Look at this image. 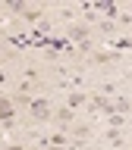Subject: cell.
I'll return each instance as SVG.
<instances>
[{"instance_id":"1","label":"cell","mask_w":132,"mask_h":150,"mask_svg":"<svg viewBox=\"0 0 132 150\" xmlns=\"http://www.w3.org/2000/svg\"><path fill=\"white\" fill-rule=\"evenodd\" d=\"M28 110H32V116H35L38 122H44V119H50V116H54V112H50V100H44V97H35Z\"/></svg>"},{"instance_id":"2","label":"cell","mask_w":132,"mask_h":150,"mask_svg":"<svg viewBox=\"0 0 132 150\" xmlns=\"http://www.w3.org/2000/svg\"><path fill=\"white\" fill-rule=\"evenodd\" d=\"M88 100H91L94 110H101V112H107V116H113V100L107 97V94H94V97H88Z\"/></svg>"},{"instance_id":"3","label":"cell","mask_w":132,"mask_h":150,"mask_svg":"<svg viewBox=\"0 0 132 150\" xmlns=\"http://www.w3.org/2000/svg\"><path fill=\"white\" fill-rule=\"evenodd\" d=\"M66 35L72 38V41H79V44H82V41H88L91 28H88V25H69V28H66Z\"/></svg>"},{"instance_id":"4","label":"cell","mask_w":132,"mask_h":150,"mask_svg":"<svg viewBox=\"0 0 132 150\" xmlns=\"http://www.w3.org/2000/svg\"><path fill=\"white\" fill-rule=\"evenodd\" d=\"M85 100H88V94H85V91H66V106H69V110L82 106Z\"/></svg>"},{"instance_id":"5","label":"cell","mask_w":132,"mask_h":150,"mask_svg":"<svg viewBox=\"0 0 132 150\" xmlns=\"http://www.w3.org/2000/svg\"><path fill=\"white\" fill-rule=\"evenodd\" d=\"M120 53L116 50H101V53H91V63H116Z\"/></svg>"},{"instance_id":"6","label":"cell","mask_w":132,"mask_h":150,"mask_svg":"<svg viewBox=\"0 0 132 150\" xmlns=\"http://www.w3.org/2000/svg\"><path fill=\"white\" fill-rule=\"evenodd\" d=\"M132 110V100H129V97H116V100H113V112H120V116H123V112H129Z\"/></svg>"},{"instance_id":"7","label":"cell","mask_w":132,"mask_h":150,"mask_svg":"<svg viewBox=\"0 0 132 150\" xmlns=\"http://www.w3.org/2000/svg\"><path fill=\"white\" fill-rule=\"evenodd\" d=\"M107 141L120 147V144H123V134H120V128H107Z\"/></svg>"},{"instance_id":"8","label":"cell","mask_w":132,"mask_h":150,"mask_svg":"<svg viewBox=\"0 0 132 150\" xmlns=\"http://www.w3.org/2000/svg\"><path fill=\"white\" fill-rule=\"evenodd\" d=\"M9 6H13V13H19V16H25V13H28V6L22 3V0H13Z\"/></svg>"},{"instance_id":"9","label":"cell","mask_w":132,"mask_h":150,"mask_svg":"<svg viewBox=\"0 0 132 150\" xmlns=\"http://www.w3.org/2000/svg\"><path fill=\"white\" fill-rule=\"evenodd\" d=\"M22 19H25V22H41V9H28Z\"/></svg>"},{"instance_id":"10","label":"cell","mask_w":132,"mask_h":150,"mask_svg":"<svg viewBox=\"0 0 132 150\" xmlns=\"http://www.w3.org/2000/svg\"><path fill=\"white\" fill-rule=\"evenodd\" d=\"M72 134L82 141V138H88V134H91V128H88V125H79V128H72Z\"/></svg>"},{"instance_id":"11","label":"cell","mask_w":132,"mask_h":150,"mask_svg":"<svg viewBox=\"0 0 132 150\" xmlns=\"http://www.w3.org/2000/svg\"><path fill=\"white\" fill-rule=\"evenodd\" d=\"M3 150H25V147H19V144H6Z\"/></svg>"},{"instance_id":"12","label":"cell","mask_w":132,"mask_h":150,"mask_svg":"<svg viewBox=\"0 0 132 150\" xmlns=\"http://www.w3.org/2000/svg\"><path fill=\"white\" fill-rule=\"evenodd\" d=\"M0 84H6V72H0Z\"/></svg>"},{"instance_id":"13","label":"cell","mask_w":132,"mask_h":150,"mask_svg":"<svg viewBox=\"0 0 132 150\" xmlns=\"http://www.w3.org/2000/svg\"><path fill=\"white\" fill-rule=\"evenodd\" d=\"M0 59H3V50H0Z\"/></svg>"},{"instance_id":"14","label":"cell","mask_w":132,"mask_h":150,"mask_svg":"<svg viewBox=\"0 0 132 150\" xmlns=\"http://www.w3.org/2000/svg\"><path fill=\"white\" fill-rule=\"evenodd\" d=\"M35 150H44V147H35Z\"/></svg>"}]
</instances>
